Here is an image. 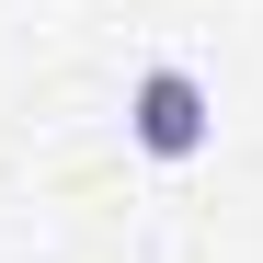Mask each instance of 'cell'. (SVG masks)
<instances>
[{"instance_id":"6da1fadb","label":"cell","mask_w":263,"mask_h":263,"mask_svg":"<svg viewBox=\"0 0 263 263\" xmlns=\"http://www.w3.org/2000/svg\"><path fill=\"white\" fill-rule=\"evenodd\" d=\"M126 138H138V160H195L217 138V103H206V80L183 58H149L138 69V92H126Z\"/></svg>"}]
</instances>
